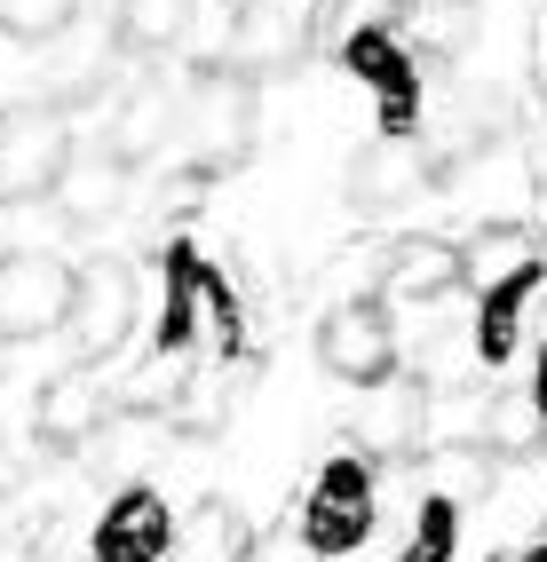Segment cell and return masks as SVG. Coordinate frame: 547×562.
Here are the masks:
<instances>
[{"mask_svg": "<svg viewBox=\"0 0 547 562\" xmlns=\"http://www.w3.org/2000/svg\"><path fill=\"white\" fill-rule=\"evenodd\" d=\"M182 143H191L199 175H231L238 159H254V80L246 71H199L182 95Z\"/></svg>", "mask_w": 547, "mask_h": 562, "instance_id": "obj_1", "label": "cell"}, {"mask_svg": "<svg viewBox=\"0 0 547 562\" xmlns=\"http://www.w3.org/2000/svg\"><path fill=\"white\" fill-rule=\"evenodd\" d=\"M71 151H80V135H71V111H56V103L16 111V120L0 127V206L48 199Z\"/></svg>", "mask_w": 547, "mask_h": 562, "instance_id": "obj_2", "label": "cell"}, {"mask_svg": "<svg viewBox=\"0 0 547 562\" xmlns=\"http://www.w3.org/2000/svg\"><path fill=\"white\" fill-rule=\"evenodd\" d=\"M71 349H80V364H112L127 349L135 333V278L127 261H88V270H71Z\"/></svg>", "mask_w": 547, "mask_h": 562, "instance_id": "obj_3", "label": "cell"}, {"mask_svg": "<svg viewBox=\"0 0 547 562\" xmlns=\"http://www.w3.org/2000/svg\"><path fill=\"white\" fill-rule=\"evenodd\" d=\"M71 317V261L56 254H9L0 261V349L9 341H48Z\"/></svg>", "mask_w": 547, "mask_h": 562, "instance_id": "obj_4", "label": "cell"}, {"mask_svg": "<svg viewBox=\"0 0 547 562\" xmlns=\"http://www.w3.org/2000/svg\"><path fill=\"white\" fill-rule=\"evenodd\" d=\"M103 420H112V396H103L96 364L48 372V381L32 389V404H24V428L41 436V452H80V443L103 436Z\"/></svg>", "mask_w": 547, "mask_h": 562, "instance_id": "obj_5", "label": "cell"}, {"mask_svg": "<svg viewBox=\"0 0 547 562\" xmlns=\"http://www.w3.org/2000/svg\"><path fill=\"white\" fill-rule=\"evenodd\" d=\"M317 364L334 372V381L349 389H373L397 372V325L381 302H342V310H325L317 325Z\"/></svg>", "mask_w": 547, "mask_h": 562, "instance_id": "obj_6", "label": "cell"}, {"mask_svg": "<svg viewBox=\"0 0 547 562\" xmlns=\"http://www.w3.org/2000/svg\"><path fill=\"white\" fill-rule=\"evenodd\" d=\"M365 531H373V475H365V460H325L302 507L310 554H349L365 547Z\"/></svg>", "mask_w": 547, "mask_h": 562, "instance_id": "obj_7", "label": "cell"}, {"mask_svg": "<svg viewBox=\"0 0 547 562\" xmlns=\"http://www.w3.org/2000/svg\"><path fill=\"white\" fill-rule=\"evenodd\" d=\"M342 64L357 71V80H373V95H381V135H389V143H405V135L421 127V80H413L405 41H397L389 24L342 32Z\"/></svg>", "mask_w": 547, "mask_h": 562, "instance_id": "obj_8", "label": "cell"}, {"mask_svg": "<svg viewBox=\"0 0 547 562\" xmlns=\"http://www.w3.org/2000/svg\"><path fill=\"white\" fill-rule=\"evenodd\" d=\"M127 191H135V167L103 143V151H71L64 159V175H56V214H64V231H103L120 206H127Z\"/></svg>", "mask_w": 547, "mask_h": 562, "instance_id": "obj_9", "label": "cell"}, {"mask_svg": "<svg viewBox=\"0 0 547 562\" xmlns=\"http://www.w3.org/2000/svg\"><path fill=\"white\" fill-rule=\"evenodd\" d=\"M175 547V515L159 492H143V483H127V492L96 515V539H88V562H159Z\"/></svg>", "mask_w": 547, "mask_h": 562, "instance_id": "obj_10", "label": "cell"}, {"mask_svg": "<svg viewBox=\"0 0 547 562\" xmlns=\"http://www.w3.org/2000/svg\"><path fill=\"white\" fill-rule=\"evenodd\" d=\"M389 32L421 64H460L468 48H477V32H484V9H477V0H397Z\"/></svg>", "mask_w": 547, "mask_h": 562, "instance_id": "obj_11", "label": "cell"}, {"mask_svg": "<svg viewBox=\"0 0 547 562\" xmlns=\"http://www.w3.org/2000/svg\"><path fill=\"white\" fill-rule=\"evenodd\" d=\"M460 285H468V254L453 238L413 231V238H397L381 254V293H397V302H445Z\"/></svg>", "mask_w": 547, "mask_h": 562, "instance_id": "obj_12", "label": "cell"}, {"mask_svg": "<svg viewBox=\"0 0 547 562\" xmlns=\"http://www.w3.org/2000/svg\"><path fill=\"white\" fill-rule=\"evenodd\" d=\"M357 443L365 452H381V460H413L421 443H428V389L421 381H373V396L357 404Z\"/></svg>", "mask_w": 547, "mask_h": 562, "instance_id": "obj_13", "label": "cell"}, {"mask_svg": "<svg viewBox=\"0 0 547 562\" xmlns=\"http://www.w3.org/2000/svg\"><path fill=\"white\" fill-rule=\"evenodd\" d=\"M428 182H436V175L405 151V143H389V135H381L373 151L349 167V206H357V214H397L413 191H428Z\"/></svg>", "mask_w": 547, "mask_h": 562, "instance_id": "obj_14", "label": "cell"}, {"mask_svg": "<svg viewBox=\"0 0 547 562\" xmlns=\"http://www.w3.org/2000/svg\"><path fill=\"white\" fill-rule=\"evenodd\" d=\"M175 120H182V95L167 88V80H135L127 95H120V111H112V151L135 167V159H152L159 143L175 135Z\"/></svg>", "mask_w": 547, "mask_h": 562, "instance_id": "obj_15", "label": "cell"}, {"mask_svg": "<svg viewBox=\"0 0 547 562\" xmlns=\"http://www.w3.org/2000/svg\"><path fill=\"white\" fill-rule=\"evenodd\" d=\"M191 9L199 0H120L112 9V48L120 56H167L191 41Z\"/></svg>", "mask_w": 547, "mask_h": 562, "instance_id": "obj_16", "label": "cell"}, {"mask_svg": "<svg viewBox=\"0 0 547 562\" xmlns=\"http://www.w3.org/2000/svg\"><path fill=\"white\" fill-rule=\"evenodd\" d=\"M532 285H539V261H516V270H500L484 285V317H477V357L484 364H507L516 357V317L532 302Z\"/></svg>", "mask_w": 547, "mask_h": 562, "instance_id": "obj_17", "label": "cell"}, {"mask_svg": "<svg viewBox=\"0 0 547 562\" xmlns=\"http://www.w3.org/2000/svg\"><path fill=\"white\" fill-rule=\"evenodd\" d=\"M182 562H254V531L231 499H199L191 531H182Z\"/></svg>", "mask_w": 547, "mask_h": 562, "instance_id": "obj_18", "label": "cell"}, {"mask_svg": "<svg viewBox=\"0 0 547 562\" xmlns=\"http://www.w3.org/2000/svg\"><path fill=\"white\" fill-rule=\"evenodd\" d=\"M539 436H547V404L539 396H492L484 404V443H492L500 460L539 452Z\"/></svg>", "mask_w": 547, "mask_h": 562, "instance_id": "obj_19", "label": "cell"}, {"mask_svg": "<svg viewBox=\"0 0 547 562\" xmlns=\"http://www.w3.org/2000/svg\"><path fill=\"white\" fill-rule=\"evenodd\" d=\"M41 539H56L48 531V483L41 475H16V492H0V547H41Z\"/></svg>", "mask_w": 547, "mask_h": 562, "instance_id": "obj_20", "label": "cell"}, {"mask_svg": "<svg viewBox=\"0 0 547 562\" xmlns=\"http://www.w3.org/2000/svg\"><path fill=\"white\" fill-rule=\"evenodd\" d=\"M80 16V0H0V41H24V48H48L56 32Z\"/></svg>", "mask_w": 547, "mask_h": 562, "instance_id": "obj_21", "label": "cell"}, {"mask_svg": "<svg viewBox=\"0 0 547 562\" xmlns=\"http://www.w3.org/2000/svg\"><path fill=\"white\" fill-rule=\"evenodd\" d=\"M453 531H460V499H428L421 522H413L405 562H453Z\"/></svg>", "mask_w": 547, "mask_h": 562, "instance_id": "obj_22", "label": "cell"}, {"mask_svg": "<svg viewBox=\"0 0 547 562\" xmlns=\"http://www.w3.org/2000/svg\"><path fill=\"white\" fill-rule=\"evenodd\" d=\"M492 468H500L492 443H453V492L460 499H484L492 492Z\"/></svg>", "mask_w": 547, "mask_h": 562, "instance_id": "obj_23", "label": "cell"}, {"mask_svg": "<svg viewBox=\"0 0 547 562\" xmlns=\"http://www.w3.org/2000/svg\"><path fill=\"white\" fill-rule=\"evenodd\" d=\"M16 428H24V404H16V381H9V364H0V452L16 443Z\"/></svg>", "mask_w": 547, "mask_h": 562, "instance_id": "obj_24", "label": "cell"}, {"mask_svg": "<svg viewBox=\"0 0 547 562\" xmlns=\"http://www.w3.org/2000/svg\"><path fill=\"white\" fill-rule=\"evenodd\" d=\"M32 562H88V554H80V547H48V539H41V547H32Z\"/></svg>", "mask_w": 547, "mask_h": 562, "instance_id": "obj_25", "label": "cell"}, {"mask_svg": "<svg viewBox=\"0 0 547 562\" xmlns=\"http://www.w3.org/2000/svg\"><path fill=\"white\" fill-rule=\"evenodd\" d=\"M532 396H539V404H547V349H539V389H532Z\"/></svg>", "mask_w": 547, "mask_h": 562, "instance_id": "obj_26", "label": "cell"}, {"mask_svg": "<svg viewBox=\"0 0 547 562\" xmlns=\"http://www.w3.org/2000/svg\"><path fill=\"white\" fill-rule=\"evenodd\" d=\"M524 562H547V547H532V554H524Z\"/></svg>", "mask_w": 547, "mask_h": 562, "instance_id": "obj_27", "label": "cell"}, {"mask_svg": "<svg viewBox=\"0 0 547 562\" xmlns=\"http://www.w3.org/2000/svg\"><path fill=\"white\" fill-rule=\"evenodd\" d=\"M0 127H9V120H0Z\"/></svg>", "mask_w": 547, "mask_h": 562, "instance_id": "obj_28", "label": "cell"}]
</instances>
